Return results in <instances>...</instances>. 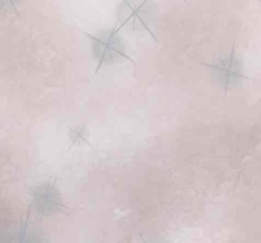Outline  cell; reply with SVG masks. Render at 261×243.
<instances>
[{"label": "cell", "instance_id": "cell-1", "mask_svg": "<svg viewBox=\"0 0 261 243\" xmlns=\"http://www.w3.org/2000/svg\"><path fill=\"white\" fill-rule=\"evenodd\" d=\"M92 52L99 66L105 64L117 63L122 59H129L125 48L124 40L117 30L99 31L96 35L89 36Z\"/></svg>", "mask_w": 261, "mask_h": 243}, {"label": "cell", "instance_id": "cell-2", "mask_svg": "<svg viewBox=\"0 0 261 243\" xmlns=\"http://www.w3.org/2000/svg\"><path fill=\"white\" fill-rule=\"evenodd\" d=\"M154 18L152 0H121L119 20L122 25L135 31H149Z\"/></svg>", "mask_w": 261, "mask_h": 243}, {"label": "cell", "instance_id": "cell-3", "mask_svg": "<svg viewBox=\"0 0 261 243\" xmlns=\"http://www.w3.org/2000/svg\"><path fill=\"white\" fill-rule=\"evenodd\" d=\"M211 68L213 78L226 89L239 84L244 76L241 61L234 53L221 58L213 65H211Z\"/></svg>", "mask_w": 261, "mask_h": 243}, {"label": "cell", "instance_id": "cell-4", "mask_svg": "<svg viewBox=\"0 0 261 243\" xmlns=\"http://www.w3.org/2000/svg\"><path fill=\"white\" fill-rule=\"evenodd\" d=\"M86 135V127H76V129L70 130V139L73 145L81 144V143H87Z\"/></svg>", "mask_w": 261, "mask_h": 243}, {"label": "cell", "instance_id": "cell-5", "mask_svg": "<svg viewBox=\"0 0 261 243\" xmlns=\"http://www.w3.org/2000/svg\"><path fill=\"white\" fill-rule=\"evenodd\" d=\"M18 2H19V0H4L3 3H5V4H8V5H13V4H15V3H18Z\"/></svg>", "mask_w": 261, "mask_h": 243}]
</instances>
